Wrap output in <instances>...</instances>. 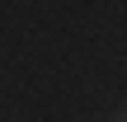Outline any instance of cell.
Returning a JSON list of instances; mask_svg holds the SVG:
<instances>
[{"label":"cell","instance_id":"1","mask_svg":"<svg viewBox=\"0 0 127 122\" xmlns=\"http://www.w3.org/2000/svg\"><path fill=\"white\" fill-rule=\"evenodd\" d=\"M118 122H123V113H118Z\"/></svg>","mask_w":127,"mask_h":122}]
</instances>
